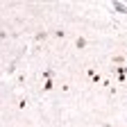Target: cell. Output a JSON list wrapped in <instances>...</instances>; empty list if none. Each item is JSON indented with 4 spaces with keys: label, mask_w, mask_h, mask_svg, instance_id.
Segmentation results:
<instances>
[{
    "label": "cell",
    "mask_w": 127,
    "mask_h": 127,
    "mask_svg": "<svg viewBox=\"0 0 127 127\" xmlns=\"http://www.w3.org/2000/svg\"><path fill=\"white\" fill-rule=\"evenodd\" d=\"M75 48H77V50H84V48H86V39H84V36H77Z\"/></svg>",
    "instance_id": "cell-1"
},
{
    "label": "cell",
    "mask_w": 127,
    "mask_h": 127,
    "mask_svg": "<svg viewBox=\"0 0 127 127\" xmlns=\"http://www.w3.org/2000/svg\"><path fill=\"white\" fill-rule=\"evenodd\" d=\"M52 89V79H45V84H43V91H50Z\"/></svg>",
    "instance_id": "cell-7"
},
{
    "label": "cell",
    "mask_w": 127,
    "mask_h": 127,
    "mask_svg": "<svg viewBox=\"0 0 127 127\" xmlns=\"http://www.w3.org/2000/svg\"><path fill=\"white\" fill-rule=\"evenodd\" d=\"M55 36H57V39H66V30H57Z\"/></svg>",
    "instance_id": "cell-6"
},
{
    "label": "cell",
    "mask_w": 127,
    "mask_h": 127,
    "mask_svg": "<svg viewBox=\"0 0 127 127\" xmlns=\"http://www.w3.org/2000/svg\"><path fill=\"white\" fill-rule=\"evenodd\" d=\"M14 73H16V61H11L9 66L5 68V75H14Z\"/></svg>",
    "instance_id": "cell-3"
},
{
    "label": "cell",
    "mask_w": 127,
    "mask_h": 127,
    "mask_svg": "<svg viewBox=\"0 0 127 127\" xmlns=\"http://www.w3.org/2000/svg\"><path fill=\"white\" fill-rule=\"evenodd\" d=\"M114 9L118 14H125V2H114Z\"/></svg>",
    "instance_id": "cell-4"
},
{
    "label": "cell",
    "mask_w": 127,
    "mask_h": 127,
    "mask_svg": "<svg viewBox=\"0 0 127 127\" xmlns=\"http://www.w3.org/2000/svg\"><path fill=\"white\" fill-rule=\"evenodd\" d=\"M48 34H50V32H48V30H43V32H39V34L34 36V41H36V43H41L43 39H48Z\"/></svg>",
    "instance_id": "cell-2"
},
{
    "label": "cell",
    "mask_w": 127,
    "mask_h": 127,
    "mask_svg": "<svg viewBox=\"0 0 127 127\" xmlns=\"http://www.w3.org/2000/svg\"><path fill=\"white\" fill-rule=\"evenodd\" d=\"M52 77H55V70H52V68L43 70V79H52Z\"/></svg>",
    "instance_id": "cell-5"
}]
</instances>
